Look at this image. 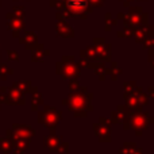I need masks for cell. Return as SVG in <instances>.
Wrapping results in <instances>:
<instances>
[{"instance_id": "cell-23", "label": "cell", "mask_w": 154, "mask_h": 154, "mask_svg": "<svg viewBox=\"0 0 154 154\" xmlns=\"http://www.w3.org/2000/svg\"><path fill=\"white\" fill-rule=\"evenodd\" d=\"M14 145L10 139H0V150H2L4 154H8L12 150Z\"/></svg>"}, {"instance_id": "cell-26", "label": "cell", "mask_w": 154, "mask_h": 154, "mask_svg": "<svg viewBox=\"0 0 154 154\" xmlns=\"http://www.w3.org/2000/svg\"><path fill=\"white\" fill-rule=\"evenodd\" d=\"M14 73V70L12 69H10V68H7V65H0V77H2L3 80L5 79L8 75H12Z\"/></svg>"}, {"instance_id": "cell-15", "label": "cell", "mask_w": 154, "mask_h": 154, "mask_svg": "<svg viewBox=\"0 0 154 154\" xmlns=\"http://www.w3.org/2000/svg\"><path fill=\"white\" fill-rule=\"evenodd\" d=\"M123 89H125L123 95H139V93L143 92V89L139 85H137L135 81H130L123 84Z\"/></svg>"}, {"instance_id": "cell-28", "label": "cell", "mask_w": 154, "mask_h": 154, "mask_svg": "<svg viewBox=\"0 0 154 154\" xmlns=\"http://www.w3.org/2000/svg\"><path fill=\"white\" fill-rule=\"evenodd\" d=\"M56 153H60V154H68L69 153V145H68V142L62 141L61 143H60V146L57 147Z\"/></svg>"}, {"instance_id": "cell-12", "label": "cell", "mask_w": 154, "mask_h": 154, "mask_svg": "<svg viewBox=\"0 0 154 154\" xmlns=\"http://www.w3.org/2000/svg\"><path fill=\"white\" fill-rule=\"evenodd\" d=\"M20 43L26 45V48L30 49V50H34V49H37L38 46L41 45V43H38L37 35H35L34 32H31V31L24 32V35L20 38Z\"/></svg>"}, {"instance_id": "cell-5", "label": "cell", "mask_w": 154, "mask_h": 154, "mask_svg": "<svg viewBox=\"0 0 154 154\" xmlns=\"http://www.w3.org/2000/svg\"><path fill=\"white\" fill-rule=\"evenodd\" d=\"M65 5H66V11L69 16H73L77 19H85L88 14L92 11L89 8L88 0H65Z\"/></svg>"}, {"instance_id": "cell-13", "label": "cell", "mask_w": 154, "mask_h": 154, "mask_svg": "<svg viewBox=\"0 0 154 154\" xmlns=\"http://www.w3.org/2000/svg\"><path fill=\"white\" fill-rule=\"evenodd\" d=\"M49 56H50V51H49L48 49H45V46L41 43L37 49H34V50H32L31 60L34 62H43L46 57H49Z\"/></svg>"}, {"instance_id": "cell-27", "label": "cell", "mask_w": 154, "mask_h": 154, "mask_svg": "<svg viewBox=\"0 0 154 154\" xmlns=\"http://www.w3.org/2000/svg\"><path fill=\"white\" fill-rule=\"evenodd\" d=\"M133 31H134V27L127 26V24H126V29L125 30L118 31V37H131V35H133Z\"/></svg>"}, {"instance_id": "cell-10", "label": "cell", "mask_w": 154, "mask_h": 154, "mask_svg": "<svg viewBox=\"0 0 154 154\" xmlns=\"http://www.w3.org/2000/svg\"><path fill=\"white\" fill-rule=\"evenodd\" d=\"M93 130H95V134L97 135L100 142H111L112 137H111V133H109V130H111L109 126L95 123V125H93Z\"/></svg>"}, {"instance_id": "cell-24", "label": "cell", "mask_w": 154, "mask_h": 154, "mask_svg": "<svg viewBox=\"0 0 154 154\" xmlns=\"http://www.w3.org/2000/svg\"><path fill=\"white\" fill-rule=\"evenodd\" d=\"M143 49H153L154 48V35H147L142 42Z\"/></svg>"}, {"instance_id": "cell-3", "label": "cell", "mask_w": 154, "mask_h": 154, "mask_svg": "<svg viewBox=\"0 0 154 154\" xmlns=\"http://www.w3.org/2000/svg\"><path fill=\"white\" fill-rule=\"evenodd\" d=\"M80 64H77L72 56H64L56 64L57 75H61L64 79L72 80L80 76Z\"/></svg>"}, {"instance_id": "cell-6", "label": "cell", "mask_w": 154, "mask_h": 154, "mask_svg": "<svg viewBox=\"0 0 154 154\" xmlns=\"http://www.w3.org/2000/svg\"><path fill=\"white\" fill-rule=\"evenodd\" d=\"M8 139L11 142L16 138H24V139H30L35 135V131L34 128L29 127V126H24V125H14L12 130H8Z\"/></svg>"}, {"instance_id": "cell-21", "label": "cell", "mask_w": 154, "mask_h": 154, "mask_svg": "<svg viewBox=\"0 0 154 154\" xmlns=\"http://www.w3.org/2000/svg\"><path fill=\"white\" fill-rule=\"evenodd\" d=\"M23 29H24V23H23V20H22V18H19V19L16 18L15 20L10 22V30H14V35H15V37H18L19 31Z\"/></svg>"}, {"instance_id": "cell-1", "label": "cell", "mask_w": 154, "mask_h": 154, "mask_svg": "<svg viewBox=\"0 0 154 154\" xmlns=\"http://www.w3.org/2000/svg\"><path fill=\"white\" fill-rule=\"evenodd\" d=\"M92 99L93 95L91 92H88V88L80 85V88L76 92H70L69 96L62 100V104L68 106L69 111H72L76 118H85L88 112H91L93 109Z\"/></svg>"}, {"instance_id": "cell-30", "label": "cell", "mask_w": 154, "mask_h": 154, "mask_svg": "<svg viewBox=\"0 0 154 154\" xmlns=\"http://www.w3.org/2000/svg\"><path fill=\"white\" fill-rule=\"evenodd\" d=\"M7 54H8V57H10V60H12V61H18V60H19V54L16 53V51H14V50H8V51H7Z\"/></svg>"}, {"instance_id": "cell-34", "label": "cell", "mask_w": 154, "mask_h": 154, "mask_svg": "<svg viewBox=\"0 0 154 154\" xmlns=\"http://www.w3.org/2000/svg\"><path fill=\"white\" fill-rule=\"evenodd\" d=\"M131 154H145L143 152H142V149H138V147H137V149L135 150H134V152L133 153H131Z\"/></svg>"}, {"instance_id": "cell-9", "label": "cell", "mask_w": 154, "mask_h": 154, "mask_svg": "<svg viewBox=\"0 0 154 154\" xmlns=\"http://www.w3.org/2000/svg\"><path fill=\"white\" fill-rule=\"evenodd\" d=\"M2 101H4L7 104H19V106H23L26 100H24V93H22L15 87H11V88H8L7 93H5V96L3 97Z\"/></svg>"}, {"instance_id": "cell-11", "label": "cell", "mask_w": 154, "mask_h": 154, "mask_svg": "<svg viewBox=\"0 0 154 154\" xmlns=\"http://www.w3.org/2000/svg\"><path fill=\"white\" fill-rule=\"evenodd\" d=\"M62 142L61 137H58L56 133H54V130H51V134L48 137H45L43 138V143H45V147H48L50 152H54L56 153L57 147L60 146V143Z\"/></svg>"}, {"instance_id": "cell-19", "label": "cell", "mask_w": 154, "mask_h": 154, "mask_svg": "<svg viewBox=\"0 0 154 154\" xmlns=\"http://www.w3.org/2000/svg\"><path fill=\"white\" fill-rule=\"evenodd\" d=\"M133 35L135 37V41L138 43H142L143 39L147 37V32H146V26H141V27H135L133 31Z\"/></svg>"}, {"instance_id": "cell-33", "label": "cell", "mask_w": 154, "mask_h": 154, "mask_svg": "<svg viewBox=\"0 0 154 154\" xmlns=\"http://www.w3.org/2000/svg\"><path fill=\"white\" fill-rule=\"evenodd\" d=\"M147 91H149V96H150V97L154 99V87H149V88H147Z\"/></svg>"}, {"instance_id": "cell-31", "label": "cell", "mask_w": 154, "mask_h": 154, "mask_svg": "<svg viewBox=\"0 0 154 154\" xmlns=\"http://www.w3.org/2000/svg\"><path fill=\"white\" fill-rule=\"evenodd\" d=\"M149 64L150 68H154V48L149 49Z\"/></svg>"}, {"instance_id": "cell-32", "label": "cell", "mask_w": 154, "mask_h": 154, "mask_svg": "<svg viewBox=\"0 0 154 154\" xmlns=\"http://www.w3.org/2000/svg\"><path fill=\"white\" fill-rule=\"evenodd\" d=\"M88 2H89L92 5H95V7H100V5L104 3V0H88Z\"/></svg>"}, {"instance_id": "cell-16", "label": "cell", "mask_w": 154, "mask_h": 154, "mask_svg": "<svg viewBox=\"0 0 154 154\" xmlns=\"http://www.w3.org/2000/svg\"><path fill=\"white\" fill-rule=\"evenodd\" d=\"M43 104V97L41 95V92H38L37 88L32 89V104H31V109L32 111H37L38 107Z\"/></svg>"}, {"instance_id": "cell-4", "label": "cell", "mask_w": 154, "mask_h": 154, "mask_svg": "<svg viewBox=\"0 0 154 154\" xmlns=\"http://www.w3.org/2000/svg\"><path fill=\"white\" fill-rule=\"evenodd\" d=\"M38 122L42 123L48 130H56L57 125L60 123V120L62 119V112L58 111L56 107H49L45 106L43 111L38 112Z\"/></svg>"}, {"instance_id": "cell-25", "label": "cell", "mask_w": 154, "mask_h": 154, "mask_svg": "<svg viewBox=\"0 0 154 154\" xmlns=\"http://www.w3.org/2000/svg\"><path fill=\"white\" fill-rule=\"evenodd\" d=\"M116 24V20L115 19H112L111 14H107L106 15V30L107 31H111V29Z\"/></svg>"}, {"instance_id": "cell-18", "label": "cell", "mask_w": 154, "mask_h": 154, "mask_svg": "<svg viewBox=\"0 0 154 154\" xmlns=\"http://www.w3.org/2000/svg\"><path fill=\"white\" fill-rule=\"evenodd\" d=\"M107 69H108V68L106 66V62H104V61H100L95 68H93L95 75L97 76L99 80H101V81H103V80L107 77Z\"/></svg>"}, {"instance_id": "cell-14", "label": "cell", "mask_w": 154, "mask_h": 154, "mask_svg": "<svg viewBox=\"0 0 154 154\" xmlns=\"http://www.w3.org/2000/svg\"><path fill=\"white\" fill-rule=\"evenodd\" d=\"M57 34H58L60 37H64V38H69V37L73 38L75 37L73 29L68 23H65L64 20H60L58 23H57Z\"/></svg>"}, {"instance_id": "cell-7", "label": "cell", "mask_w": 154, "mask_h": 154, "mask_svg": "<svg viewBox=\"0 0 154 154\" xmlns=\"http://www.w3.org/2000/svg\"><path fill=\"white\" fill-rule=\"evenodd\" d=\"M93 46L96 49V53H97L99 58L103 60L104 62H109L111 61V45L107 43L104 41V38H95L93 41Z\"/></svg>"}, {"instance_id": "cell-29", "label": "cell", "mask_w": 154, "mask_h": 154, "mask_svg": "<svg viewBox=\"0 0 154 154\" xmlns=\"http://www.w3.org/2000/svg\"><path fill=\"white\" fill-rule=\"evenodd\" d=\"M80 88V82L77 81V79H72L69 82V91L70 92H76L77 89Z\"/></svg>"}, {"instance_id": "cell-8", "label": "cell", "mask_w": 154, "mask_h": 154, "mask_svg": "<svg viewBox=\"0 0 154 154\" xmlns=\"http://www.w3.org/2000/svg\"><path fill=\"white\" fill-rule=\"evenodd\" d=\"M123 97L126 100L125 106L130 109L139 107V106L142 107V106H147L149 104V96L145 95L143 92L139 93V95H123Z\"/></svg>"}, {"instance_id": "cell-20", "label": "cell", "mask_w": 154, "mask_h": 154, "mask_svg": "<svg viewBox=\"0 0 154 154\" xmlns=\"http://www.w3.org/2000/svg\"><path fill=\"white\" fill-rule=\"evenodd\" d=\"M107 75H109L112 80H116L118 77L122 75V69H120V66L118 65V62H111V68H108L107 69Z\"/></svg>"}, {"instance_id": "cell-17", "label": "cell", "mask_w": 154, "mask_h": 154, "mask_svg": "<svg viewBox=\"0 0 154 154\" xmlns=\"http://www.w3.org/2000/svg\"><path fill=\"white\" fill-rule=\"evenodd\" d=\"M12 87H15L16 89H19L22 93L31 92V91L34 89V88H32V85H31V82H30L29 80H22V81H18V82H15Z\"/></svg>"}, {"instance_id": "cell-22", "label": "cell", "mask_w": 154, "mask_h": 154, "mask_svg": "<svg viewBox=\"0 0 154 154\" xmlns=\"http://www.w3.org/2000/svg\"><path fill=\"white\" fill-rule=\"evenodd\" d=\"M135 149H137L135 143H133V142H126V143L119 149L118 154H131Z\"/></svg>"}, {"instance_id": "cell-2", "label": "cell", "mask_w": 154, "mask_h": 154, "mask_svg": "<svg viewBox=\"0 0 154 154\" xmlns=\"http://www.w3.org/2000/svg\"><path fill=\"white\" fill-rule=\"evenodd\" d=\"M152 123H154V118L149 116L147 112H145L143 109H142L141 106L130 109V115H128V120H127V127H128V130H130V128L135 130L138 137H141L142 131L147 130Z\"/></svg>"}]
</instances>
